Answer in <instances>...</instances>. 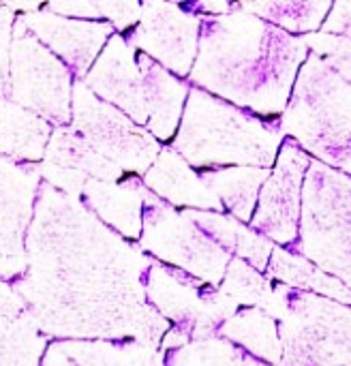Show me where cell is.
I'll return each instance as SVG.
<instances>
[{
	"mask_svg": "<svg viewBox=\"0 0 351 366\" xmlns=\"http://www.w3.org/2000/svg\"><path fill=\"white\" fill-rule=\"evenodd\" d=\"M195 84L219 99L266 118H281L311 49L290 34L232 4L229 13L199 21Z\"/></svg>",
	"mask_w": 351,
	"mask_h": 366,
	"instance_id": "1",
	"label": "cell"
},
{
	"mask_svg": "<svg viewBox=\"0 0 351 366\" xmlns=\"http://www.w3.org/2000/svg\"><path fill=\"white\" fill-rule=\"evenodd\" d=\"M283 142V116L266 118L219 97H210L204 90H193L178 148L199 167L232 165L270 169L277 163Z\"/></svg>",
	"mask_w": 351,
	"mask_h": 366,
	"instance_id": "2",
	"label": "cell"
},
{
	"mask_svg": "<svg viewBox=\"0 0 351 366\" xmlns=\"http://www.w3.org/2000/svg\"><path fill=\"white\" fill-rule=\"evenodd\" d=\"M283 133L313 161L351 176V84L313 51L283 112Z\"/></svg>",
	"mask_w": 351,
	"mask_h": 366,
	"instance_id": "3",
	"label": "cell"
},
{
	"mask_svg": "<svg viewBox=\"0 0 351 366\" xmlns=\"http://www.w3.org/2000/svg\"><path fill=\"white\" fill-rule=\"evenodd\" d=\"M351 290V176L311 161L296 242L281 247Z\"/></svg>",
	"mask_w": 351,
	"mask_h": 366,
	"instance_id": "4",
	"label": "cell"
},
{
	"mask_svg": "<svg viewBox=\"0 0 351 366\" xmlns=\"http://www.w3.org/2000/svg\"><path fill=\"white\" fill-rule=\"evenodd\" d=\"M281 309L283 366L351 365V311L341 302L290 287L275 285L266 313Z\"/></svg>",
	"mask_w": 351,
	"mask_h": 366,
	"instance_id": "5",
	"label": "cell"
},
{
	"mask_svg": "<svg viewBox=\"0 0 351 366\" xmlns=\"http://www.w3.org/2000/svg\"><path fill=\"white\" fill-rule=\"evenodd\" d=\"M311 161L313 159L294 139L285 137L277 163L259 191L257 208L249 223L257 236L281 247L296 242L302 208V187Z\"/></svg>",
	"mask_w": 351,
	"mask_h": 366,
	"instance_id": "6",
	"label": "cell"
},
{
	"mask_svg": "<svg viewBox=\"0 0 351 366\" xmlns=\"http://www.w3.org/2000/svg\"><path fill=\"white\" fill-rule=\"evenodd\" d=\"M270 169L257 167H227V169H204L199 178L221 202V206L240 223H251L259 191L268 180Z\"/></svg>",
	"mask_w": 351,
	"mask_h": 366,
	"instance_id": "7",
	"label": "cell"
},
{
	"mask_svg": "<svg viewBox=\"0 0 351 366\" xmlns=\"http://www.w3.org/2000/svg\"><path fill=\"white\" fill-rule=\"evenodd\" d=\"M221 335L264 362H283L279 324L259 307H238V311L223 324Z\"/></svg>",
	"mask_w": 351,
	"mask_h": 366,
	"instance_id": "8",
	"label": "cell"
},
{
	"mask_svg": "<svg viewBox=\"0 0 351 366\" xmlns=\"http://www.w3.org/2000/svg\"><path fill=\"white\" fill-rule=\"evenodd\" d=\"M240 4L244 11L296 36L320 32L332 9V2H240Z\"/></svg>",
	"mask_w": 351,
	"mask_h": 366,
	"instance_id": "9",
	"label": "cell"
},
{
	"mask_svg": "<svg viewBox=\"0 0 351 366\" xmlns=\"http://www.w3.org/2000/svg\"><path fill=\"white\" fill-rule=\"evenodd\" d=\"M187 360H191L195 366H283L264 362L236 343L223 339L204 341L187 356Z\"/></svg>",
	"mask_w": 351,
	"mask_h": 366,
	"instance_id": "10",
	"label": "cell"
},
{
	"mask_svg": "<svg viewBox=\"0 0 351 366\" xmlns=\"http://www.w3.org/2000/svg\"><path fill=\"white\" fill-rule=\"evenodd\" d=\"M309 49L330 62L351 84V41L343 36H335L328 32H313L305 36Z\"/></svg>",
	"mask_w": 351,
	"mask_h": 366,
	"instance_id": "11",
	"label": "cell"
},
{
	"mask_svg": "<svg viewBox=\"0 0 351 366\" xmlns=\"http://www.w3.org/2000/svg\"><path fill=\"white\" fill-rule=\"evenodd\" d=\"M322 32L335 34V36H343L351 41V2H335L324 26Z\"/></svg>",
	"mask_w": 351,
	"mask_h": 366,
	"instance_id": "12",
	"label": "cell"
},
{
	"mask_svg": "<svg viewBox=\"0 0 351 366\" xmlns=\"http://www.w3.org/2000/svg\"><path fill=\"white\" fill-rule=\"evenodd\" d=\"M347 366H351V365H347Z\"/></svg>",
	"mask_w": 351,
	"mask_h": 366,
	"instance_id": "13",
	"label": "cell"
}]
</instances>
